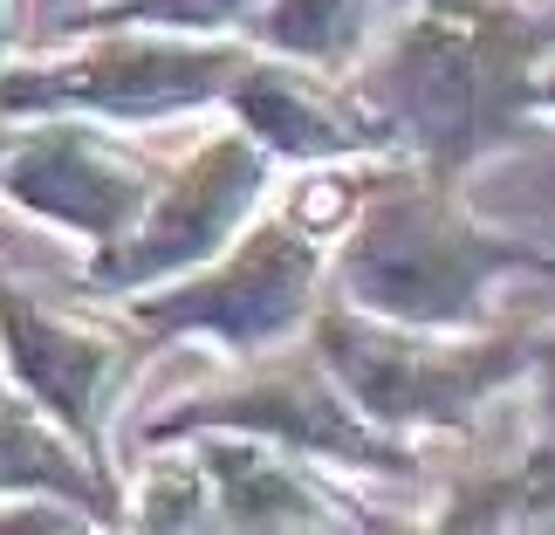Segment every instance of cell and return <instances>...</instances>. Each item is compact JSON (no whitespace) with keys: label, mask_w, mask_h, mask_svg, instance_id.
Listing matches in <instances>:
<instances>
[{"label":"cell","mask_w":555,"mask_h":535,"mask_svg":"<svg viewBox=\"0 0 555 535\" xmlns=\"http://www.w3.org/2000/svg\"><path fill=\"white\" fill-rule=\"evenodd\" d=\"M309 344L357 398V412L391 433H466L501 392L528 371L535 330H412L384 323L323 295L309 316Z\"/></svg>","instance_id":"cell-3"},{"label":"cell","mask_w":555,"mask_h":535,"mask_svg":"<svg viewBox=\"0 0 555 535\" xmlns=\"http://www.w3.org/2000/svg\"><path fill=\"white\" fill-rule=\"evenodd\" d=\"M535 111H555V49L542 55V69H535Z\"/></svg>","instance_id":"cell-18"},{"label":"cell","mask_w":555,"mask_h":535,"mask_svg":"<svg viewBox=\"0 0 555 535\" xmlns=\"http://www.w3.org/2000/svg\"><path fill=\"white\" fill-rule=\"evenodd\" d=\"M14 131H21V117L0 111V165H8V152H14Z\"/></svg>","instance_id":"cell-19"},{"label":"cell","mask_w":555,"mask_h":535,"mask_svg":"<svg viewBox=\"0 0 555 535\" xmlns=\"http://www.w3.org/2000/svg\"><path fill=\"white\" fill-rule=\"evenodd\" d=\"M521 378L535 384V446H528V454L542 460V474H548V487H555V323L535 330V344H528V371H521Z\"/></svg>","instance_id":"cell-16"},{"label":"cell","mask_w":555,"mask_h":535,"mask_svg":"<svg viewBox=\"0 0 555 535\" xmlns=\"http://www.w3.org/2000/svg\"><path fill=\"white\" fill-rule=\"evenodd\" d=\"M268 0H90L62 21V35L90 28H165V35H254Z\"/></svg>","instance_id":"cell-15"},{"label":"cell","mask_w":555,"mask_h":535,"mask_svg":"<svg viewBox=\"0 0 555 535\" xmlns=\"http://www.w3.org/2000/svg\"><path fill=\"white\" fill-rule=\"evenodd\" d=\"M254 62L241 35H165V28H90L49 62H0L8 117H96L117 131L192 117L227 103Z\"/></svg>","instance_id":"cell-4"},{"label":"cell","mask_w":555,"mask_h":535,"mask_svg":"<svg viewBox=\"0 0 555 535\" xmlns=\"http://www.w3.org/2000/svg\"><path fill=\"white\" fill-rule=\"evenodd\" d=\"M158 336L138 330L131 316H90V309H62L49 295H35L28 282L0 275V371L21 384L41 412H55L82 440V454H96L111 467V419L117 398L131 392L144 351Z\"/></svg>","instance_id":"cell-8"},{"label":"cell","mask_w":555,"mask_h":535,"mask_svg":"<svg viewBox=\"0 0 555 535\" xmlns=\"http://www.w3.org/2000/svg\"><path fill=\"white\" fill-rule=\"evenodd\" d=\"M323 295H330V241H315L288 213H268V220L254 213L227 254H212L206 268L179 275V282L124 295L117 309L138 330H152L158 344L199 336V344L247 364L295 344Z\"/></svg>","instance_id":"cell-5"},{"label":"cell","mask_w":555,"mask_h":535,"mask_svg":"<svg viewBox=\"0 0 555 535\" xmlns=\"http://www.w3.org/2000/svg\"><path fill=\"white\" fill-rule=\"evenodd\" d=\"M165 165L117 138L96 117H21L14 152L0 165V200L41 227L76 233L82 247H111L152 206Z\"/></svg>","instance_id":"cell-9"},{"label":"cell","mask_w":555,"mask_h":535,"mask_svg":"<svg viewBox=\"0 0 555 535\" xmlns=\"http://www.w3.org/2000/svg\"><path fill=\"white\" fill-rule=\"evenodd\" d=\"M8 495H55L82 508L103 528H131V487L117 481V467H103L96 454H82V440L55 412L0 378V501Z\"/></svg>","instance_id":"cell-12"},{"label":"cell","mask_w":555,"mask_h":535,"mask_svg":"<svg viewBox=\"0 0 555 535\" xmlns=\"http://www.w3.org/2000/svg\"><path fill=\"white\" fill-rule=\"evenodd\" d=\"M274 179L282 173H274V158L261 144L241 124H220L179 165H165L152 206L138 213V227L124 241L90 247L82 282H90V295L124 303L138 289H158V282H179V275L206 268L212 254H227L247 233V220L268 206Z\"/></svg>","instance_id":"cell-7"},{"label":"cell","mask_w":555,"mask_h":535,"mask_svg":"<svg viewBox=\"0 0 555 535\" xmlns=\"http://www.w3.org/2000/svg\"><path fill=\"white\" fill-rule=\"evenodd\" d=\"M131 528L152 535H212V481L192 440H152L131 487Z\"/></svg>","instance_id":"cell-14"},{"label":"cell","mask_w":555,"mask_h":535,"mask_svg":"<svg viewBox=\"0 0 555 535\" xmlns=\"http://www.w3.org/2000/svg\"><path fill=\"white\" fill-rule=\"evenodd\" d=\"M21 21H28V0H0V62H14V49H21Z\"/></svg>","instance_id":"cell-17"},{"label":"cell","mask_w":555,"mask_h":535,"mask_svg":"<svg viewBox=\"0 0 555 535\" xmlns=\"http://www.w3.org/2000/svg\"><path fill=\"white\" fill-rule=\"evenodd\" d=\"M212 481V535H344V528H398L391 515H371L336 481V467L302 460L288 446H268L254 433H185Z\"/></svg>","instance_id":"cell-11"},{"label":"cell","mask_w":555,"mask_h":535,"mask_svg":"<svg viewBox=\"0 0 555 535\" xmlns=\"http://www.w3.org/2000/svg\"><path fill=\"white\" fill-rule=\"evenodd\" d=\"M555 14L528 0H412L350 69V90L398 131V152L466 179V165L535 124V69Z\"/></svg>","instance_id":"cell-1"},{"label":"cell","mask_w":555,"mask_h":535,"mask_svg":"<svg viewBox=\"0 0 555 535\" xmlns=\"http://www.w3.org/2000/svg\"><path fill=\"white\" fill-rule=\"evenodd\" d=\"M384 8H391V0H268L261 21H254V49L344 76L377 41Z\"/></svg>","instance_id":"cell-13"},{"label":"cell","mask_w":555,"mask_h":535,"mask_svg":"<svg viewBox=\"0 0 555 535\" xmlns=\"http://www.w3.org/2000/svg\"><path fill=\"white\" fill-rule=\"evenodd\" d=\"M185 433H254L302 460H323L336 474H384V481L418 474V454L404 446V433L357 412V398L336 384V371L315 357L309 336H295L268 357H247V371L233 384L192 392L179 405H165L158 419H144V446L185 440Z\"/></svg>","instance_id":"cell-6"},{"label":"cell","mask_w":555,"mask_h":535,"mask_svg":"<svg viewBox=\"0 0 555 535\" xmlns=\"http://www.w3.org/2000/svg\"><path fill=\"white\" fill-rule=\"evenodd\" d=\"M227 117L261 144L274 165H371V158H404L398 131L384 124L350 76L309 69V62L254 49V62L233 76Z\"/></svg>","instance_id":"cell-10"},{"label":"cell","mask_w":555,"mask_h":535,"mask_svg":"<svg viewBox=\"0 0 555 535\" xmlns=\"http://www.w3.org/2000/svg\"><path fill=\"white\" fill-rule=\"evenodd\" d=\"M555 254L487 227L453 173L418 158H377L350 227L330 241V295L412 330H487L494 289L548 275Z\"/></svg>","instance_id":"cell-2"}]
</instances>
